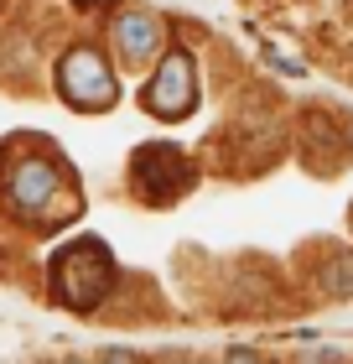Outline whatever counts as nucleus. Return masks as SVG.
<instances>
[{"label":"nucleus","mask_w":353,"mask_h":364,"mask_svg":"<svg viewBox=\"0 0 353 364\" xmlns=\"http://www.w3.org/2000/svg\"><path fill=\"white\" fill-rule=\"evenodd\" d=\"M58 94L73 109H109L120 99V84H114V68L104 63L99 47H73L58 63Z\"/></svg>","instance_id":"nucleus-3"},{"label":"nucleus","mask_w":353,"mask_h":364,"mask_svg":"<svg viewBox=\"0 0 353 364\" xmlns=\"http://www.w3.org/2000/svg\"><path fill=\"white\" fill-rule=\"evenodd\" d=\"M271 63H276L281 73H301V63H296V58H286V53H271Z\"/></svg>","instance_id":"nucleus-8"},{"label":"nucleus","mask_w":353,"mask_h":364,"mask_svg":"<svg viewBox=\"0 0 353 364\" xmlns=\"http://www.w3.org/2000/svg\"><path fill=\"white\" fill-rule=\"evenodd\" d=\"M109 42H114L120 68H141V63H151L166 47V26H161V16H151V11H125V16H114Z\"/></svg>","instance_id":"nucleus-6"},{"label":"nucleus","mask_w":353,"mask_h":364,"mask_svg":"<svg viewBox=\"0 0 353 364\" xmlns=\"http://www.w3.org/2000/svg\"><path fill=\"white\" fill-rule=\"evenodd\" d=\"M141 105L156 114V120H182V114L197 109V68L192 58L172 47V53H156V73L141 89Z\"/></svg>","instance_id":"nucleus-4"},{"label":"nucleus","mask_w":353,"mask_h":364,"mask_svg":"<svg viewBox=\"0 0 353 364\" xmlns=\"http://www.w3.org/2000/svg\"><path fill=\"white\" fill-rule=\"evenodd\" d=\"M322 291L353 296V255H332L327 266H322Z\"/></svg>","instance_id":"nucleus-7"},{"label":"nucleus","mask_w":353,"mask_h":364,"mask_svg":"<svg viewBox=\"0 0 353 364\" xmlns=\"http://www.w3.org/2000/svg\"><path fill=\"white\" fill-rule=\"evenodd\" d=\"M109 287H114V260L104 250V240H73L53 255V291L63 307L89 312L104 302Z\"/></svg>","instance_id":"nucleus-2"},{"label":"nucleus","mask_w":353,"mask_h":364,"mask_svg":"<svg viewBox=\"0 0 353 364\" xmlns=\"http://www.w3.org/2000/svg\"><path fill=\"white\" fill-rule=\"evenodd\" d=\"M6 198H11V208L21 213V219H37V224H68L78 213V188H73V177L63 172L53 156L11 161Z\"/></svg>","instance_id":"nucleus-1"},{"label":"nucleus","mask_w":353,"mask_h":364,"mask_svg":"<svg viewBox=\"0 0 353 364\" xmlns=\"http://www.w3.org/2000/svg\"><path fill=\"white\" fill-rule=\"evenodd\" d=\"M130 182L146 203H172V198L188 193L192 182V161L177 151V146H141L136 161H130Z\"/></svg>","instance_id":"nucleus-5"}]
</instances>
